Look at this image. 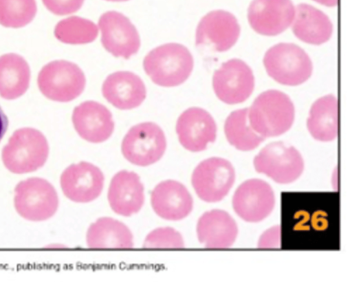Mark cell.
Wrapping results in <instances>:
<instances>
[{
  "label": "cell",
  "mask_w": 352,
  "mask_h": 282,
  "mask_svg": "<svg viewBox=\"0 0 352 282\" xmlns=\"http://www.w3.org/2000/svg\"><path fill=\"white\" fill-rule=\"evenodd\" d=\"M295 116L294 106L285 93L270 89L260 94L248 109L250 127L264 138L275 137L287 132Z\"/></svg>",
  "instance_id": "obj_1"
},
{
  "label": "cell",
  "mask_w": 352,
  "mask_h": 282,
  "mask_svg": "<svg viewBox=\"0 0 352 282\" xmlns=\"http://www.w3.org/2000/svg\"><path fill=\"white\" fill-rule=\"evenodd\" d=\"M194 66L189 50L177 43L160 45L144 57L143 67L156 85L170 87L184 83L190 76Z\"/></svg>",
  "instance_id": "obj_2"
},
{
  "label": "cell",
  "mask_w": 352,
  "mask_h": 282,
  "mask_svg": "<svg viewBox=\"0 0 352 282\" xmlns=\"http://www.w3.org/2000/svg\"><path fill=\"white\" fill-rule=\"evenodd\" d=\"M48 155L49 145L45 136L32 127L16 130L1 151L6 168L17 174L30 173L42 167Z\"/></svg>",
  "instance_id": "obj_3"
},
{
  "label": "cell",
  "mask_w": 352,
  "mask_h": 282,
  "mask_svg": "<svg viewBox=\"0 0 352 282\" xmlns=\"http://www.w3.org/2000/svg\"><path fill=\"white\" fill-rule=\"evenodd\" d=\"M263 64L272 78L289 86L307 81L313 69L308 54L300 47L290 43H280L271 47L265 54Z\"/></svg>",
  "instance_id": "obj_4"
},
{
  "label": "cell",
  "mask_w": 352,
  "mask_h": 282,
  "mask_svg": "<svg viewBox=\"0 0 352 282\" xmlns=\"http://www.w3.org/2000/svg\"><path fill=\"white\" fill-rule=\"evenodd\" d=\"M86 78L75 63L56 60L45 65L37 77L40 91L53 101L67 102L78 98L84 91Z\"/></svg>",
  "instance_id": "obj_5"
},
{
  "label": "cell",
  "mask_w": 352,
  "mask_h": 282,
  "mask_svg": "<svg viewBox=\"0 0 352 282\" xmlns=\"http://www.w3.org/2000/svg\"><path fill=\"white\" fill-rule=\"evenodd\" d=\"M58 204L56 189L45 179L28 178L19 182L14 188L15 209L27 220L39 221L52 217Z\"/></svg>",
  "instance_id": "obj_6"
},
{
  "label": "cell",
  "mask_w": 352,
  "mask_h": 282,
  "mask_svg": "<svg viewBox=\"0 0 352 282\" xmlns=\"http://www.w3.org/2000/svg\"><path fill=\"white\" fill-rule=\"evenodd\" d=\"M166 139L161 127L151 122L133 126L124 135L121 151L124 158L138 166L156 163L166 149Z\"/></svg>",
  "instance_id": "obj_7"
},
{
  "label": "cell",
  "mask_w": 352,
  "mask_h": 282,
  "mask_svg": "<svg viewBox=\"0 0 352 282\" xmlns=\"http://www.w3.org/2000/svg\"><path fill=\"white\" fill-rule=\"evenodd\" d=\"M253 163L256 172L279 184L294 182L304 169V161L299 151L282 141L264 147L254 157Z\"/></svg>",
  "instance_id": "obj_8"
},
{
  "label": "cell",
  "mask_w": 352,
  "mask_h": 282,
  "mask_svg": "<svg viewBox=\"0 0 352 282\" xmlns=\"http://www.w3.org/2000/svg\"><path fill=\"white\" fill-rule=\"evenodd\" d=\"M235 180L234 169L228 160L212 157L201 161L191 176L192 186L197 196L206 202L221 201L230 191Z\"/></svg>",
  "instance_id": "obj_9"
},
{
  "label": "cell",
  "mask_w": 352,
  "mask_h": 282,
  "mask_svg": "<svg viewBox=\"0 0 352 282\" xmlns=\"http://www.w3.org/2000/svg\"><path fill=\"white\" fill-rule=\"evenodd\" d=\"M212 87L218 98L228 105L246 100L254 87L250 67L242 60L232 58L222 63L212 76Z\"/></svg>",
  "instance_id": "obj_10"
},
{
  "label": "cell",
  "mask_w": 352,
  "mask_h": 282,
  "mask_svg": "<svg viewBox=\"0 0 352 282\" xmlns=\"http://www.w3.org/2000/svg\"><path fill=\"white\" fill-rule=\"evenodd\" d=\"M101 43L116 57L129 59L140 47V38L135 25L123 14L110 10L99 18Z\"/></svg>",
  "instance_id": "obj_11"
},
{
  "label": "cell",
  "mask_w": 352,
  "mask_h": 282,
  "mask_svg": "<svg viewBox=\"0 0 352 282\" xmlns=\"http://www.w3.org/2000/svg\"><path fill=\"white\" fill-rule=\"evenodd\" d=\"M275 205L271 186L261 179H250L241 184L232 197L235 213L248 222H258L270 215Z\"/></svg>",
  "instance_id": "obj_12"
},
{
  "label": "cell",
  "mask_w": 352,
  "mask_h": 282,
  "mask_svg": "<svg viewBox=\"0 0 352 282\" xmlns=\"http://www.w3.org/2000/svg\"><path fill=\"white\" fill-rule=\"evenodd\" d=\"M104 182L102 171L85 161L69 165L60 177L63 194L76 203H89L97 199L102 191Z\"/></svg>",
  "instance_id": "obj_13"
},
{
  "label": "cell",
  "mask_w": 352,
  "mask_h": 282,
  "mask_svg": "<svg viewBox=\"0 0 352 282\" xmlns=\"http://www.w3.org/2000/svg\"><path fill=\"white\" fill-rule=\"evenodd\" d=\"M240 31L237 19L232 14L223 10H213L204 16L198 23L195 44L225 52L236 43Z\"/></svg>",
  "instance_id": "obj_14"
},
{
  "label": "cell",
  "mask_w": 352,
  "mask_h": 282,
  "mask_svg": "<svg viewBox=\"0 0 352 282\" xmlns=\"http://www.w3.org/2000/svg\"><path fill=\"white\" fill-rule=\"evenodd\" d=\"M295 7L291 0H252L248 10L252 28L264 36L278 35L292 23Z\"/></svg>",
  "instance_id": "obj_15"
},
{
  "label": "cell",
  "mask_w": 352,
  "mask_h": 282,
  "mask_svg": "<svg viewBox=\"0 0 352 282\" xmlns=\"http://www.w3.org/2000/svg\"><path fill=\"white\" fill-rule=\"evenodd\" d=\"M175 130L181 145L192 152L205 150L217 136L214 120L200 107H190L183 111L177 118Z\"/></svg>",
  "instance_id": "obj_16"
},
{
  "label": "cell",
  "mask_w": 352,
  "mask_h": 282,
  "mask_svg": "<svg viewBox=\"0 0 352 282\" xmlns=\"http://www.w3.org/2000/svg\"><path fill=\"white\" fill-rule=\"evenodd\" d=\"M72 120L80 137L91 143L106 141L114 130L111 111L104 105L94 100L85 101L76 106Z\"/></svg>",
  "instance_id": "obj_17"
},
{
  "label": "cell",
  "mask_w": 352,
  "mask_h": 282,
  "mask_svg": "<svg viewBox=\"0 0 352 282\" xmlns=\"http://www.w3.org/2000/svg\"><path fill=\"white\" fill-rule=\"evenodd\" d=\"M151 205L160 217L168 221H179L192 210L193 199L183 184L166 180L160 182L153 189Z\"/></svg>",
  "instance_id": "obj_18"
},
{
  "label": "cell",
  "mask_w": 352,
  "mask_h": 282,
  "mask_svg": "<svg viewBox=\"0 0 352 282\" xmlns=\"http://www.w3.org/2000/svg\"><path fill=\"white\" fill-rule=\"evenodd\" d=\"M144 199V187L136 173L122 170L113 176L107 199L114 213L124 217L131 216L141 210Z\"/></svg>",
  "instance_id": "obj_19"
},
{
  "label": "cell",
  "mask_w": 352,
  "mask_h": 282,
  "mask_svg": "<svg viewBox=\"0 0 352 282\" xmlns=\"http://www.w3.org/2000/svg\"><path fill=\"white\" fill-rule=\"evenodd\" d=\"M102 93L109 103L121 110L139 107L146 96L143 80L129 71H118L109 74L103 82Z\"/></svg>",
  "instance_id": "obj_20"
},
{
  "label": "cell",
  "mask_w": 352,
  "mask_h": 282,
  "mask_svg": "<svg viewBox=\"0 0 352 282\" xmlns=\"http://www.w3.org/2000/svg\"><path fill=\"white\" fill-rule=\"evenodd\" d=\"M196 231L199 241L206 248H226L234 243L238 227L228 213L212 209L199 218Z\"/></svg>",
  "instance_id": "obj_21"
},
{
  "label": "cell",
  "mask_w": 352,
  "mask_h": 282,
  "mask_svg": "<svg viewBox=\"0 0 352 282\" xmlns=\"http://www.w3.org/2000/svg\"><path fill=\"white\" fill-rule=\"evenodd\" d=\"M292 31L300 41L312 45L328 41L333 32L329 18L321 10L307 3H300L295 9Z\"/></svg>",
  "instance_id": "obj_22"
},
{
  "label": "cell",
  "mask_w": 352,
  "mask_h": 282,
  "mask_svg": "<svg viewBox=\"0 0 352 282\" xmlns=\"http://www.w3.org/2000/svg\"><path fill=\"white\" fill-rule=\"evenodd\" d=\"M86 243L90 248H131L133 236L124 223L112 217H103L89 226Z\"/></svg>",
  "instance_id": "obj_23"
},
{
  "label": "cell",
  "mask_w": 352,
  "mask_h": 282,
  "mask_svg": "<svg viewBox=\"0 0 352 282\" xmlns=\"http://www.w3.org/2000/svg\"><path fill=\"white\" fill-rule=\"evenodd\" d=\"M30 69L21 56L8 53L0 56V96L14 100L23 96L30 81Z\"/></svg>",
  "instance_id": "obj_24"
},
{
  "label": "cell",
  "mask_w": 352,
  "mask_h": 282,
  "mask_svg": "<svg viewBox=\"0 0 352 282\" xmlns=\"http://www.w3.org/2000/svg\"><path fill=\"white\" fill-rule=\"evenodd\" d=\"M338 105L333 95L316 100L309 111L307 129L314 138L322 142L336 139L338 133Z\"/></svg>",
  "instance_id": "obj_25"
},
{
  "label": "cell",
  "mask_w": 352,
  "mask_h": 282,
  "mask_svg": "<svg viewBox=\"0 0 352 282\" xmlns=\"http://www.w3.org/2000/svg\"><path fill=\"white\" fill-rule=\"evenodd\" d=\"M248 113V108L234 110L224 124V132L229 143L243 151L254 149L265 139L250 127Z\"/></svg>",
  "instance_id": "obj_26"
},
{
  "label": "cell",
  "mask_w": 352,
  "mask_h": 282,
  "mask_svg": "<svg viewBox=\"0 0 352 282\" xmlns=\"http://www.w3.org/2000/svg\"><path fill=\"white\" fill-rule=\"evenodd\" d=\"M55 37L66 44L80 45L93 42L98 34L97 25L91 20L72 16L58 22L54 28Z\"/></svg>",
  "instance_id": "obj_27"
},
{
  "label": "cell",
  "mask_w": 352,
  "mask_h": 282,
  "mask_svg": "<svg viewBox=\"0 0 352 282\" xmlns=\"http://www.w3.org/2000/svg\"><path fill=\"white\" fill-rule=\"evenodd\" d=\"M37 12L36 0H0V25L19 28L30 23Z\"/></svg>",
  "instance_id": "obj_28"
},
{
  "label": "cell",
  "mask_w": 352,
  "mask_h": 282,
  "mask_svg": "<svg viewBox=\"0 0 352 282\" xmlns=\"http://www.w3.org/2000/svg\"><path fill=\"white\" fill-rule=\"evenodd\" d=\"M185 246L181 233L171 227H160L151 231L143 246L148 248H182Z\"/></svg>",
  "instance_id": "obj_29"
},
{
  "label": "cell",
  "mask_w": 352,
  "mask_h": 282,
  "mask_svg": "<svg viewBox=\"0 0 352 282\" xmlns=\"http://www.w3.org/2000/svg\"><path fill=\"white\" fill-rule=\"evenodd\" d=\"M85 0H42L46 8L56 15H67L77 12Z\"/></svg>",
  "instance_id": "obj_30"
},
{
  "label": "cell",
  "mask_w": 352,
  "mask_h": 282,
  "mask_svg": "<svg viewBox=\"0 0 352 282\" xmlns=\"http://www.w3.org/2000/svg\"><path fill=\"white\" fill-rule=\"evenodd\" d=\"M280 226H274L262 234L258 239V246L265 248H278L280 245Z\"/></svg>",
  "instance_id": "obj_31"
},
{
  "label": "cell",
  "mask_w": 352,
  "mask_h": 282,
  "mask_svg": "<svg viewBox=\"0 0 352 282\" xmlns=\"http://www.w3.org/2000/svg\"><path fill=\"white\" fill-rule=\"evenodd\" d=\"M8 127V120L0 107V141L6 133Z\"/></svg>",
  "instance_id": "obj_32"
},
{
  "label": "cell",
  "mask_w": 352,
  "mask_h": 282,
  "mask_svg": "<svg viewBox=\"0 0 352 282\" xmlns=\"http://www.w3.org/2000/svg\"><path fill=\"white\" fill-rule=\"evenodd\" d=\"M317 3L328 7H334L338 5V0H313Z\"/></svg>",
  "instance_id": "obj_33"
},
{
  "label": "cell",
  "mask_w": 352,
  "mask_h": 282,
  "mask_svg": "<svg viewBox=\"0 0 352 282\" xmlns=\"http://www.w3.org/2000/svg\"><path fill=\"white\" fill-rule=\"evenodd\" d=\"M107 1H128V0H107Z\"/></svg>",
  "instance_id": "obj_34"
}]
</instances>
